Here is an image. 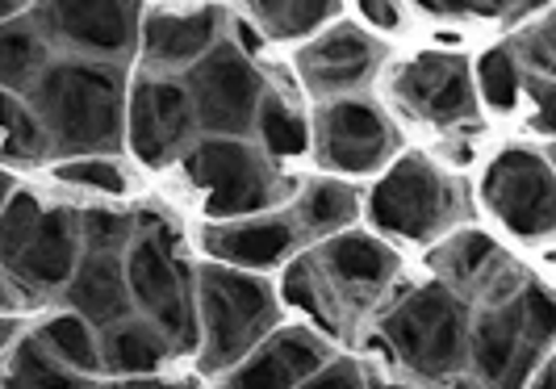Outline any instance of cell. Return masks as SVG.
Returning <instances> with one entry per match:
<instances>
[{
    "instance_id": "cell-1",
    "label": "cell",
    "mask_w": 556,
    "mask_h": 389,
    "mask_svg": "<svg viewBox=\"0 0 556 389\" xmlns=\"http://www.w3.org/2000/svg\"><path fill=\"white\" fill-rule=\"evenodd\" d=\"M393 277H397V255L390 243L361 230H343L298 251L285 264L280 298L309 314L323 339L352 343L364 318L390 298Z\"/></svg>"
},
{
    "instance_id": "cell-2",
    "label": "cell",
    "mask_w": 556,
    "mask_h": 389,
    "mask_svg": "<svg viewBox=\"0 0 556 389\" xmlns=\"http://www.w3.org/2000/svg\"><path fill=\"white\" fill-rule=\"evenodd\" d=\"M59 160L113 155L126 139V67L55 55L26 92Z\"/></svg>"
},
{
    "instance_id": "cell-3",
    "label": "cell",
    "mask_w": 556,
    "mask_h": 389,
    "mask_svg": "<svg viewBox=\"0 0 556 389\" xmlns=\"http://www.w3.org/2000/svg\"><path fill=\"white\" fill-rule=\"evenodd\" d=\"M80 260V210L13 189L0 210V273L29 302L55 298Z\"/></svg>"
},
{
    "instance_id": "cell-4",
    "label": "cell",
    "mask_w": 556,
    "mask_h": 389,
    "mask_svg": "<svg viewBox=\"0 0 556 389\" xmlns=\"http://www.w3.org/2000/svg\"><path fill=\"white\" fill-rule=\"evenodd\" d=\"M473 306L460 302L440 280L397 293L377 318V339L386 356L418 381H452L465 373Z\"/></svg>"
},
{
    "instance_id": "cell-5",
    "label": "cell",
    "mask_w": 556,
    "mask_h": 389,
    "mask_svg": "<svg viewBox=\"0 0 556 389\" xmlns=\"http://www.w3.org/2000/svg\"><path fill=\"white\" fill-rule=\"evenodd\" d=\"M553 298L540 280H528L515 302L469 318L465 368L481 389H528L535 368L553 352Z\"/></svg>"
},
{
    "instance_id": "cell-6",
    "label": "cell",
    "mask_w": 556,
    "mask_h": 389,
    "mask_svg": "<svg viewBox=\"0 0 556 389\" xmlns=\"http://www.w3.org/2000/svg\"><path fill=\"white\" fill-rule=\"evenodd\" d=\"M135 314L167 339L172 356L197 352V268L176 255L164 214H139L135 243L122 255Z\"/></svg>"
},
{
    "instance_id": "cell-7",
    "label": "cell",
    "mask_w": 556,
    "mask_h": 389,
    "mask_svg": "<svg viewBox=\"0 0 556 389\" xmlns=\"http://www.w3.org/2000/svg\"><path fill=\"white\" fill-rule=\"evenodd\" d=\"M197 364L201 373H226L255 343L277 331V298L251 273L223 264L197 268Z\"/></svg>"
},
{
    "instance_id": "cell-8",
    "label": "cell",
    "mask_w": 556,
    "mask_h": 389,
    "mask_svg": "<svg viewBox=\"0 0 556 389\" xmlns=\"http://www.w3.org/2000/svg\"><path fill=\"white\" fill-rule=\"evenodd\" d=\"M180 167L205 197L210 218H255L293 193L273 160L248 139H197L180 155Z\"/></svg>"
},
{
    "instance_id": "cell-9",
    "label": "cell",
    "mask_w": 556,
    "mask_h": 389,
    "mask_svg": "<svg viewBox=\"0 0 556 389\" xmlns=\"http://www.w3.org/2000/svg\"><path fill=\"white\" fill-rule=\"evenodd\" d=\"M180 84L189 92L201 139H248V135H255V113H260V101L268 92V80L226 38L205 59H197L180 76Z\"/></svg>"
},
{
    "instance_id": "cell-10",
    "label": "cell",
    "mask_w": 556,
    "mask_h": 389,
    "mask_svg": "<svg viewBox=\"0 0 556 389\" xmlns=\"http://www.w3.org/2000/svg\"><path fill=\"white\" fill-rule=\"evenodd\" d=\"M456 214V189L427 155H402L368 193V218L381 235L431 243Z\"/></svg>"
},
{
    "instance_id": "cell-11",
    "label": "cell",
    "mask_w": 556,
    "mask_h": 389,
    "mask_svg": "<svg viewBox=\"0 0 556 389\" xmlns=\"http://www.w3.org/2000/svg\"><path fill=\"white\" fill-rule=\"evenodd\" d=\"M29 22L47 38L51 51L88 63H113L126 67L130 51H139V4L122 0H59V4H34Z\"/></svg>"
},
{
    "instance_id": "cell-12",
    "label": "cell",
    "mask_w": 556,
    "mask_h": 389,
    "mask_svg": "<svg viewBox=\"0 0 556 389\" xmlns=\"http://www.w3.org/2000/svg\"><path fill=\"white\" fill-rule=\"evenodd\" d=\"M481 201L510 235L523 243L548 239L556 226V180L553 167L531 147H502L481 172Z\"/></svg>"
},
{
    "instance_id": "cell-13",
    "label": "cell",
    "mask_w": 556,
    "mask_h": 389,
    "mask_svg": "<svg viewBox=\"0 0 556 389\" xmlns=\"http://www.w3.org/2000/svg\"><path fill=\"white\" fill-rule=\"evenodd\" d=\"M393 147H397V130L377 101L352 92V97H334V101L318 105V117H314L318 167L343 172V176H364V172L390 164Z\"/></svg>"
},
{
    "instance_id": "cell-14",
    "label": "cell",
    "mask_w": 556,
    "mask_h": 389,
    "mask_svg": "<svg viewBox=\"0 0 556 389\" xmlns=\"http://www.w3.org/2000/svg\"><path fill=\"white\" fill-rule=\"evenodd\" d=\"M431 273L435 280L452 289L460 302L481 310L506 306L519 298V289L528 285V268L519 260H510V251L485 230H456L431 251Z\"/></svg>"
},
{
    "instance_id": "cell-15",
    "label": "cell",
    "mask_w": 556,
    "mask_h": 389,
    "mask_svg": "<svg viewBox=\"0 0 556 389\" xmlns=\"http://www.w3.org/2000/svg\"><path fill=\"white\" fill-rule=\"evenodd\" d=\"M197 135V117L180 76L142 72L126 92V142L147 167H164L185 155Z\"/></svg>"
},
{
    "instance_id": "cell-16",
    "label": "cell",
    "mask_w": 556,
    "mask_h": 389,
    "mask_svg": "<svg viewBox=\"0 0 556 389\" xmlns=\"http://www.w3.org/2000/svg\"><path fill=\"white\" fill-rule=\"evenodd\" d=\"M393 101L415 122L460 126L477 113V92L469 63L452 51H422L393 72Z\"/></svg>"
},
{
    "instance_id": "cell-17",
    "label": "cell",
    "mask_w": 556,
    "mask_h": 389,
    "mask_svg": "<svg viewBox=\"0 0 556 389\" xmlns=\"http://www.w3.org/2000/svg\"><path fill=\"white\" fill-rule=\"evenodd\" d=\"M226 9H142L139 51L151 76L189 72L197 59H205L226 38Z\"/></svg>"
},
{
    "instance_id": "cell-18",
    "label": "cell",
    "mask_w": 556,
    "mask_h": 389,
    "mask_svg": "<svg viewBox=\"0 0 556 389\" xmlns=\"http://www.w3.org/2000/svg\"><path fill=\"white\" fill-rule=\"evenodd\" d=\"M331 361V339L309 327H277L235 368H226L218 389H302Z\"/></svg>"
},
{
    "instance_id": "cell-19",
    "label": "cell",
    "mask_w": 556,
    "mask_h": 389,
    "mask_svg": "<svg viewBox=\"0 0 556 389\" xmlns=\"http://www.w3.org/2000/svg\"><path fill=\"white\" fill-rule=\"evenodd\" d=\"M377 63H381V42L352 22L331 26L323 38H314L298 51V72L309 92H318L323 101L352 97L377 72Z\"/></svg>"
},
{
    "instance_id": "cell-20",
    "label": "cell",
    "mask_w": 556,
    "mask_h": 389,
    "mask_svg": "<svg viewBox=\"0 0 556 389\" xmlns=\"http://www.w3.org/2000/svg\"><path fill=\"white\" fill-rule=\"evenodd\" d=\"M201 248L210 251V264H223V268L255 277V273H268V268H285L306 243L298 239V230L285 214H268V218L210 223L201 230Z\"/></svg>"
},
{
    "instance_id": "cell-21",
    "label": "cell",
    "mask_w": 556,
    "mask_h": 389,
    "mask_svg": "<svg viewBox=\"0 0 556 389\" xmlns=\"http://www.w3.org/2000/svg\"><path fill=\"white\" fill-rule=\"evenodd\" d=\"M63 306L72 310L76 318H84L92 331H105L113 323L130 318L135 302H130V289H126V268H122V255H92L80 251L76 260V273L63 285Z\"/></svg>"
},
{
    "instance_id": "cell-22",
    "label": "cell",
    "mask_w": 556,
    "mask_h": 389,
    "mask_svg": "<svg viewBox=\"0 0 556 389\" xmlns=\"http://www.w3.org/2000/svg\"><path fill=\"white\" fill-rule=\"evenodd\" d=\"M97 348H101V373H110L113 381L160 377V368L172 361L167 339L139 314H130V318L113 323L105 331H97Z\"/></svg>"
},
{
    "instance_id": "cell-23",
    "label": "cell",
    "mask_w": 556,
    "mask_h": 389,
    "mask_svg": "<svg viewBox=\"0 0 556 389\" xmlns=\"http://www.w3.org/2000/svg\"><path fill=\"white\" fill-rule=\"evenodd\" d=\"M285 218L293 223L302 243H323L331 235L352 230V223L361 218V193L343 180H309Z\"/></svg>"
},
{
    "instance_id": "cell-24",
    "label": "cell",
    "mask_w": 556,
    "mask_h": 389,
    "mask_svg": "<svg viewBox=\"0 0 556 389\" xmlns=\"http://www.w3.org/2000/svg\"><path fill=\"white\" fill-rule=\"evenodd\" d=\"M51 59H55V51L47 47V38L38 34L29 17H13L0 26V88L4 92L26 97Z\"/></svg>"
},
{
    "instance_id": "cell-25",
    "label": "cell",
    "mask_w": 556,
    "mask_h": 389,
    "mask_svg": "<svg viewBox=\"0 0 556 389\" xmlns=\"http://www.w3.org/2000/svg\"><path fill=\"white\" fill-rule=\"evenodd\" d=\"M29 335H34V339H38L63 368H72V373L84 377V381H92V377L101 373L97 331H92L84 318H76L72 310H59V314H51V318H42Z\"/></svg>"
},
{
    "instance_id": "cell-26",
    "label": "cell",
    "mask_w": 556,
    "mask_h": 389,
    "mask_svg": "<svg viewBox=\"0 0 556 389\" xmlns=\"http://www.w3.org/2000/svg\"><path fill=\"white\" fill-rule=\"evenodd\" d=\"M80 386L84 377H76L72 368H63L29 331L13 343L9 364H4V377H0V389H80Z\"/></svg>"
},
{
    "instance_id": "cell-27",
    "label": "cell",
    "mask_w": 556,
    "mask_h": 389,
    "mask_svg": "<svg viewBox=\"0 0 556 389\" xmlns=\"http://www.w3.org/2000/svg\"><path fill=\"white\" fill-rule=\"evenodd\" d=\"M0 155L13 160V164H42L51 155L47 135L38 126L34 110L26 105V97L17 92H4L0 88Z\"/></svg>"
},
{
    "instance_id": "cell-28",
    "label": "cell",
    "mask_w": 556,
    "mask_h": 389,
    "mask_svg": "<svg viewBox=\"0 0 556 389\" xmlns=\"http://www.w3.org/2000/svg\"><path fill=\"white\" fill-rule=\"evenodd\" d=\"M248 13L268 38L289 42V38H306L323 22H331L339 4L334 0H264V4H251Z\"/></svg>"
},
{
    "instance_id": "cell-29",
    "label": "cell",
    "mask_w": 556,
    "mask_h": 389,
    "mask_svg": "<svg viewBox=\"0 0 556 389\" xmlns=\"http://www.w3.org/2000/svg\"><path fill=\"white\" fill-rule=\"evenodd\" d=\"M255 135H260V151L264 155H280V160H293V155H302L309 147L306 122L277 92H264L260 113H255Z\"/></svg>"
},
{
    "instance_id": "cell-30",
    "label": "cell",
    "mask_w": 556,
    "mask_h": 389,
    "mask_svg": "<svg viewBox=\"0 0 556 389\" xmlns=\"http://www.w3.org/2000/svg\"><path fill=\"white\" fill-rule=\"evenodd\" d=\"M139 230V214L126 210H80V251L92 255H126Z\"/></svg>"
},
{
    "instance_id": "cell-31",
    "label": "cell",
    "mask_w": 556,
    "mask_h": 389,
    "mask_svg": "<svg viewBox=\"0 0 556 389\" xmlns=\"http://www.w3.org/2000/svg\"><path fill=\"white\" fill-rule=\"evenodd\" d=\"M477 88H481V101L490 110H515L519 105V92H523V76H519V63L510 55V47H490L485 55L477 59Z\"/></svg>"
},
{
    "instance_id": "cell-32",
    "label": "cell",
    "mask_w": 556,
    "mask_h": 389,
    "mask_svg": "<svg viewBox=\"0 0 556 389\" xmlns=\"http://www.w3.org/2000/svg\"><path fill=\"white\" fill-rule=\"evenodd\" d=\"M59 185H72V189H92V193H126L130 176L122 160L113 155H88V160H59L55 164Z\"/></svg>"
},
{
    "instance_id": "cell-33",
    "label": "cell",
    "mask_w": 556,
    "mask_h": 389,
    "mask_svg": "<svg viewBox=\"0 0 556 389\" xmlns=\"http://www.w3.org/2000/svg\"><path fill=\"white\" fill-rule=\"evenodd\" d=\"M510 55L519 63V76H535V80H553L556 76V34L553 17H544L540 26L523 29V38L510 47Z\"/></svg>"
},
{
    "instance_id": "cell-34",
    "label": "cell",
    "mask_w": 556,
    "mask_h": 389,
    "mask_svg": "<svg viewBox=\"0 0 556 389\" xmlns=\"http://www.w3.org/2000/svg\"><path fill=\"white\" fill-rule=\"evenodd\" d=\"M302 389H364V368L348 356H334L323 373H314Z\"/></svg>"
},
{
    "instance_id": "cell-35",
    "label": "cell",
    "mask_w": 556,
    "mask_h": 389,
    "mask_svg": "<svg viewBox=\"0 0 556 389\" xmlns=\"http://www.w3.org/2000/svg\"><path fill=\"white\" fill-rule=\"evenodd\" d=\"M22 335L26 331H22V318H17V314H0V361L13 352V343H17Z\"/></svg>"
},
{
    "instance_id": "cell-36",
    "label": "cell",
    "mask_w": 556,
    "mask_h": 389,
    "mask_svg": "<svg viewBox=\"0 0 556 389\" xmlns=\"http://www.w3.org/2000/svg\"><path fill=\"white\" fill-rule=\"evenodd\" d=\"M361 13H364V17H372V26H381V29H393V26H397V9H393V4H377V0H364Z\"/></svg>"
},
{
    "instance_id": "cell-37",
    "label": "cell",
    "mask_w": 556,
    "mask_h": 389,
    "mask_svg": "<svg viewBox=\"0 0 556 389\" xmlns=\"http://www.w3.org/2000/svg\"><path fill=\"white\" fill-rule=\"evenodd\" d=\"M110 389H197V381H167V377H139V381H117Z\"/></svg>"
},
{
    "instance_id": "cell-38",
    "label": "cell",
    "mask_w": 556,
    "mask_h": 389,
    "mask_svg": "<svg viewBox=\"0 0 556 389\" xmlns=\"http://www.w3.org/2000/svg\"><path fill=\"white\" fill-rule=\"evenodd\" d=\"M26 306V298L4 280V273H0V314H17V310Z\"/></svg>"
},
{
    "instance_id": "cell-39",
    "label": "cell",
    "mask_w": 556,
    "mask_h": 389,
    "mask_svg": "<svg viewBox=\"0 0 556 389\" xmlns=\"http://www.w3.org/2000/svg\"><path fill=\"white\" fill-rule=\"evenodd\" d=\"M556 386V373H553V361H544L535 368V377L528 381V389H553Z\"/></svg>"
},
{
    "instance_id": "cell-40",
    "label": "cell",
    "mask_w": 556,
    "mask_h": 389,
    "mask_svg": "<svg viewBox=\"0 0 556 389\" xmlns=\"http://www.w3.org/2000/svg\"><path fill=\"white\" fill-rule=\"evenodd\" d=\"M13 17H22V4H13V0H0V26H4V22H13Z\"/></svg>"
},
{
    "instance_id": "cell-41",
    "label": "cell",
    "mask_w": 556,
    "mask_h": 389,
    "mask_svg": "<svg viewBox=\"0 0 556 389\" xmlns=\"http://www.w3.org/2000/svg\"><path fill=\"white\" fill-rule=\"evenodd\" d=\"M364 389H415V386H390L386 377H368V373H364Z\"/></svg>"
},
{
    "instance_id": "cell-42",
    "label": "cell",
    "mask_w": 556,
    "mask_h": 389,
    "mask_svg": "<svg viewBox=\"0 0 556 389\" xmlns=\"http://www.w3.org/2000/svg\"><path fill=\"white\" fill-rule=\"evenodd\" d=\"M9 197H13V180H9V172H0V210H4Z\"/></svg>"
},
{
    "instance_id": "cell-43",
    "label": "cell",
    "mask_w": 556,
    "mask_h": 389,
    "mask_svg": "<svg viewBox=\"0 0 556 389\" xmlns=\"http://www.w3.org/2000/svg\"><path fill=\"white\" fill-rule=\"evenodd\" d=\"M447 389H481L473 381V377H465V373H460V377H452V381H447Z\"/></svg>"
},
{
    "instance_id": "cell-44",
    "label": "cell",
    "mask_w": 556,
    "mask_h": 389,
    "mask_svg": "<svg viewBox=\"0 0 556 389\" xmlns=\"http://www.w3.org/2000/svg\"><path fill=\"white\" fill-rule=\"evenodd\" d=\"M80 389H101V386H92V381H84V386Z\"/></svg>"
}]
</instances>
